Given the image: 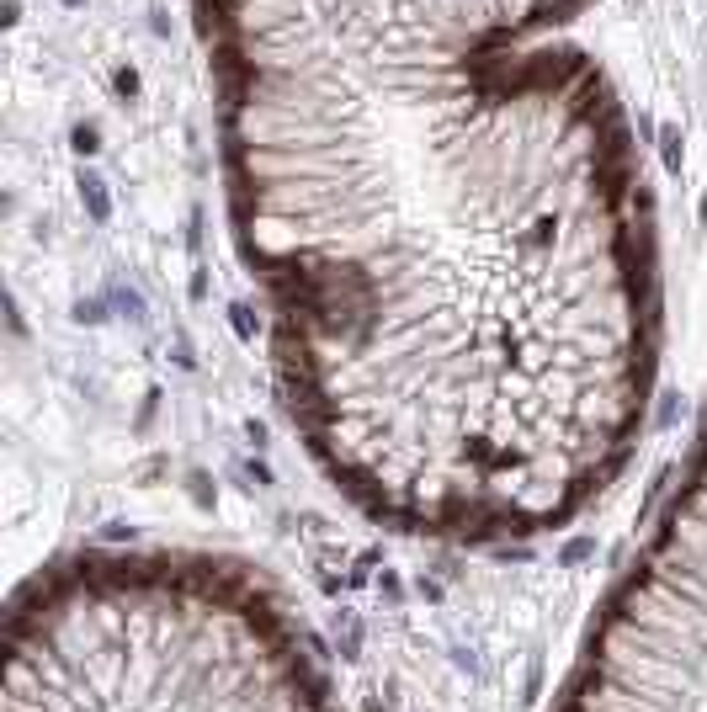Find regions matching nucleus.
Instances as JSON below:
<instances>
[{"label": "nucleus", "mask_w": 707, "mask_h": 712, "mask_svg": "<svg viewBox=\"0 0 707 712\" xmlns=\"http://www.w3.org/2000/svg\"><path fill=\"white\" fill-rule=\"evenodd\" d=\"M0 712H340L298 616L203 553H80L11 601Z\"/></svg>", "instance_id": "f257e3e1"}, {"label": "nucleus", "mask_w": 707, "mask_h": 712, "mask_svg": "<svg viewBox=\"0 0 707 712\" xmlns=\"http://www.w3.org/2000/svg\"><path fill=\"white\" fill-rule=\"evenodd\" d=\"M548 712H707V436L596 606Z\"/></svg>", "instance_id": "f03ea898"}, {"label": "nucleus", "mask_w": 707, "mask_h": 712, "mask_svg": "<svg viewBox=\"0 0 707 712\" xmlns=\"http://www.w3.org/2000/svg\"><path fill=\"white\" fill-rule=\"evenodd\" d=\"M75 149L91 155V149H96V128H75Z\"/></svg>", "instance_id": "7ed1b4c3"}, {"label": "nucleus", "mask_w": 707, "mask_h": 712, "mask_svg": "<svg viewBox=\"0 0 707 712\" xmlns=\"http://www.w3.org/2000/svg\"><path fill=\"white\" fill-rule=\"evenodd\" d=\"M117 91H122V96H133V91H139V75H133V70H117Z\"/></svg>", "instance_id": "20e7f679"}, {"label": "nucleus", "mask_w": 707, "mask_h": 712, "mask_svg": "<svg viewBox=\"0 0 707 712\" xmlns=\"http://www.w3.org/2000/svg\"><path fill=\"white\" fill-rule=\"evenodd\" d=\"M64 6H80V0H64Z\"/></svg>", "instance_id": "39448f33"}]
</instances>
